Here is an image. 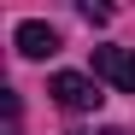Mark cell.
I'll return each mask as SVG.
<instances>
[{
	"label": "cell",
	"instance_id": "3957f363",
	"mask_svg": "<svg viewBox=\"0 0 135 135\" xmlns=\"http://www.w3.org/2000/svg\"><path fill=\"white\" fill-rule=\"evenodd\" d=\"M12 41H18V53H24V59H53V53H59V30L41 24V18H24Z\"/></svg>",
	"mask_w": 135,
	"mask_h": 135
},
{
	"label": "cell",
	"instance_id": "5b68a950",
	"mask_svg": "<svg viewBox=\"0 0 135 135\" xmlns=\"http://www.w3.org/2000/svg\"><path fill=\"white\" fill-rule=\"evenodd\" d=\"M100 135H135V129H100Z\"/></svg>",
	"mask_w": 135,
	"mask_h": 135
},
{
	"label": "cell",
	"instance_id": "6da1fadb",
	"mask_svg": "<svg viewBox=\"0 0 135 135\" xmlns=\"http://www.w3.org/2000/svg\"><path fill=\"white\" fill-rule=\"evenodd\" d=\"M47 94H53L65 112H100V100H106L100 82L82 76V71H53V76H47Z\"/></svg>",
	"mask_w": 135,
	"mask_h": 135
},
{
	"label": "cell",
	"instance_id": "7a4b0ae2",
	"mask_svg": "<svg viewBox=\"0 0 135 135\" xmlns=\"http://www.w3.org/2000/svg\"><path fill=\"white\" fill-rule=\"evenodd\" d=\"M94 76H106L112 88L135 94V47H94Z\"/></svg>",
	"mask_w": 135,
	"mask_h": 135
},
{
	"label": "cell",
	"instance_id": "277c9868",
	"mask_svg": "<svg viewBox=\"0 0 135 135\" xmlns=\"http://www.w3.org/2000/svg\"><path fill=\"white\" fill-rule=\"evenodd\" d=\"M0 112H6V135L24 129V112H18V94H12V88H0Z\"/></svg>",
	"mask_w": 135,
	"mask_h": 135
}]
</instances>
